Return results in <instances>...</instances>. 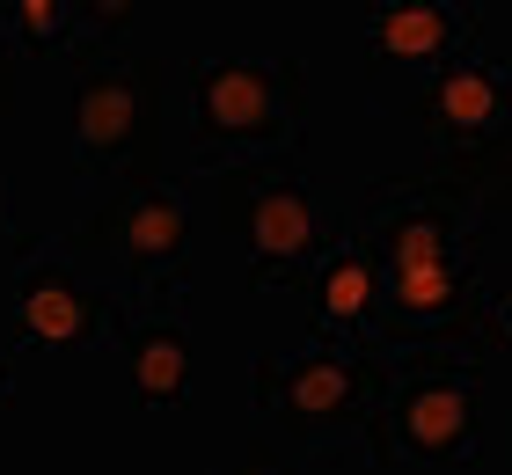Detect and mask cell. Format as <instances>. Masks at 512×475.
I'll return each instance as SVG.
<instances>
[{"instance_id": "obj_5", "label": "cell", "mask_w": 512, "mask_h": 475, "mask_svg": "<svg viewBox=\"0 0 512 475\" xmlns=\"http://www.w3.org/2000/svg\"><path fill=\"white\" fill-rule=\"evenodd\" d=\"M125 315V293L81 256H66L52 234H15V344L37 351H88L110 344Z\"/></svg>"}, {"instance_id": "obj_14", "label": "cell", "mask_w": 512, "mask_h": 475, "mask_svg": "<svg viewBox=\"0 0 512 475\" xmlns=\"http://www.w3.org/2000/svg\"><path fill=\"white\" fill-rule=\"evenodd\" d=\"M139 15V0H81V37H118Z\"/></svg>"}, {"instance_id": "obj_1", "label": "cell", "mask_w": 512, "mask_h": 475, "mask_svg": "<svg viewBox=\"0 0 512 475\" xmlns=\"http://www.w3.org/2000/svg\"><path fill=\"white\" fill-rule=\"evenodd\" d=\"M381 315L374 344L403 359L410 344L469 351L483 337V271H476V212L425 198L410 183L381 190Z\"/></svg>"}, {"instance_id": "obj_12", "label": "cell", "mask_w": 512, "mask_h": 475, "mask_svg": "<svg viewBox=\"0 0 512 475\" xmlns=\"http://www.w3.org/2000/svg\"><path fill=\"white\" fill-rule=\"evenodd\" d=\"M447 147H476L491 132H512V59H469L461 52L447 74L410 103Z\"/></svg>"}, {"instance_id": "obj_7", "label": "cell", "mask_w": 512, "mask_h": 475, "mask_svg": "<svg viewBox=\"0 0 512 475\" xmlns=\"http://www.w3.org/2000/svg\"><path fill=\"white\" fill-rule=\"evenodd\" d=\"M476 402H483V366L476 359L403 366L395 402H388L395 454H403V461H432V468L469 461L476 454Z\"/></svg>"}, {"instance_id": "obj_13", "label": "cell", "mask_w": 512, "mask_h": 475, "mask_svg": "<svg viewBox=\"0 0 512 475\" xmlns=\"http://www.w3.org/2000/svg\"><path fill=\"white\" fill-rule=\"evenodd\" d=\"M15 37H22V52H37V59L66 52V44L81 37V0H15Z\"/></svg>"}, {"instance_id": "obj_10", "label": "cell", "mask_w": 512, "mask_h": 475, "mask_svg": "<svg viewBox=\"0 0 512 475\" xmlns=\"http://www.w3.org/2000/svg\"><path fill=\"white\" fill-rule=\"evenodd\" d=\"M125 351V388L139 395V410H183L191 402V380H198V344H191V322L183 307H125L118 315V337Z\"/></svg>"}, {"instance_id": "obj_15", "label": "cell", "mask_w": 512, "mask_h": 475, "mask_svg": "<svg viewBox=\"0 0 512 475\" xmlns=\"http://www.w3.org/2000/svg\"><path fill=\"white\" fill-rule=\"evenodd\" d=\"M483 329L512 344V285H505V293H491V300H483Z\"/></svg>"}, {"instance_id": "obj_9", "label": "cell", "mask_w": 512, "mask_h": 475, "mask_svg": "<svg viewBox=\"0 0 512 475\" xmlns=\"http://www.w3.org/2000/svg\"><path fill=\"white\" fill-rule=\"evenodd\" d=\"M154 110V74L147 66H96V74L74 81V139H66V161H74V183L81 190H103L118 183L125 154L139 125H147Z\"/></svg>"}, {"instance_id": "obj_11", "label": "cell", "mask_w": 512, "mask_h": 475, "mask_svg": "<svg viewBox=\"0 0 512 475\" xmlns=\"http://www.w3.org/2000/svg\"><path fill=\"white\" fill-rule=\"evenodd\" d=\"M300 285H308V300H315V307H308V329H315V337H359V344H374V315H381V256L366 249V234L337 227Z\"/></svg>"}, {"instance_id": "obj_6", "label": "cell", "mask_w": 512, "mask_h": 475, "mask_svg": "<svg viewBox=\"0 0 512 475\" xmlns=\"http://www.w3.org/2000/svg\"><path fill=\"white\" fill-rule=\"evenodd\" d=\"M476 44L469 0H374L366 15V103L410 110Z\"/></svg>"}, {"instance_id": "obj_8", "label": "cell", "mask_w": 512, "mask_h": 475, "mask_svg": "<svg viewBox=\"0 0 512 475\" xmlns=\"http://www.w3.org/2000/svg\"><path fill=\"white\" fill-rule=\"evenodd\" d=\"M322 205L315 183L300 176L293 154L256 161V198H249V285H300L308 264L322 256Z\"/></svg>"}, {"instance_id": "obj_3", "label": "cell", "mask_w": 512, "mask_h": 475, "mask_svg": "<svg viewBox=\"0 0 512 475\" xmlns=\"http://www.w3.org/2000/svg\"><path fill=\"white\" fill-rule=\"evenodd\" d=\"M300 59H198L191 66V161L235 169V161L300 154Z\"/></svg>"}, {"instance_id": "obj_4", "label": "cell", "mask_w": 512, "mask_h": 475, "mask_svg": "<svg viewBox=\"0 0 512 475\" xmlns=\"http://www.w3.org/2000/svg\"><path fill=\"white\" fill-rule=\"evenodd\" d=\"M125 307H183L191 300V198L176 183H125L88 227Z\"/></svg>"}, {"instance_id": "obj_16", "label": "cell", "mask_w": 512, "mask_h": 475, "mask_svg": "<svg viewBox=\"0 0 512 475\" xmlns=\"http://www.w3.org/2000/svg\"><path fill=\"white\" fill-rule=\"evenodd\" d=\"M0 410H15V337L0 329Z\"/></svg>"}, {"instance_id": "obj_2", "label": "cell", "mask_w": 512, "mask_h": 475, "mask_svg": "<svg viewBox=\"0 0 512 475\" xmlns=\"http://www.w3.org/2000/svg\"><path fill=\"white\" fill-rule=\"evenodd\" d=\"M256 410L315 461H366V424L388 395V351L359 337H315L278 344L249 366Z\"/></svg>"}]
</instances>
